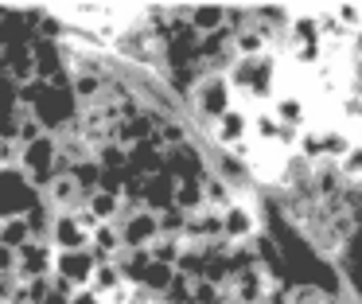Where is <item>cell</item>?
Masks as SVG:
<instances>
[{
  "label": "cell",
  "mask_w": 362,
  "mask_h": 304,
  "mask_svg": "<svg viewBox=\"0 0 362 304\" xmlns=\"http://www.w3.org/2000/svg\"><path fill=\"white\" fill-rule=\"evenodd\" d=\"M141 207L152 210V215H164V210L175 207V179L168 171H156V176L141 179Z\"/></svg>",
  "instance_id": "obj_9"
},
{
  "label": "cell",
  "mask_w": 362,
  "mask_h": 304,
  "mask_svg": "<svg viewBox=\"0 0 362 304\" xmlns=\"http://www.w3.org/2000/svg\"><path fill=\"white\" fill-rule=\"evenodd\" d=\"M90 254H94L98 261H117V257H125V242H121L117 223L98 226V230H94V242H90Z\"/></svg>",
  "instance_id": "obj_12"
},
{
  "label": "cell",
  "mask_w": 362,
  "mask_h": 304,
  "mask_svg": "<svg viewBox=\"0 0 362 304\" xmlns=\"http://www.w3.org/2000/svg\"><path fill=\"white\" fill-rule=\"evenodd\" d=\"M66 304H105V300L94 293V288H74L71 300H66Z\"/></svg>",
  "instance_id": "obj_18"
},
{
  "label": "cell",
  "mask_w": 362,
  "mask_h": 304,
  "mask_svg": "<svg viewBox=\"0 0 362 304\" xmlns=\"http://www.w3.org/2000/svg\"><path fill=\"white\" fill-rule=\"evenodd\" d=\"M20 176H24V184L40 187V191H47V184L59 176V171H66L63 156H59V137L55 133H43L40 140H32V145L20 148Z\"/></svg>",
  "instance_id": "obj_2"
},
{
  "label": "cell",
  "mask_w": 362,
  "mask_h": 304,
  "mask_svg": "<svg viewBox=\"0 0 362 304\" xmlns=\"http://www.w3.org/2000/svg\"><path fill=\"white\" fill-rule=\"evenodd\" d=\"M121 242H125V254H144L152 242L160 238V215L144 207H125V215L117 218Z\"/></svg>",
  "instance_id": "obj_5"
},
{
  "label": "cell",
  "mask_w": 362,
  "mask_h": 304,
  "mask_svg": "<svg viewBox=\"0 0 362 304\" xmlns=\"http://www.w3.org/2000/svg\"><path fill=\"white\" fill-rule=\"evenodd\" d=\"M129 281H125V273H121V265L117 261H98V269H94V281H90V288H94L98 296H113L117 288H125Z\"/></svg>",
  "instance_id": "obj_13"
},
{
  "label": "cell",
  "mask_w": 362,
  "mask_h": 304,
  "mask_svg": "<svg viewBox=\"0 0 362 304\" xmlns=\"http://www.w3.org/2000/svg\"><path fill=\"white\" fill-rule=\"evenodd\" d=\"M51 269H55V249H51L47 238H32L24 249H16V265H12L16 281L32 285L40 277H51Z\"/></svg>",
  "instance_id": "obj_6"
},
{
  "label": "cell",
  "mask_w": 362,
  "mask_h": 304,
  "mask_svg": "<svg viewBox=\"0 0 362 304\" xmlns=\"http://www.w3.org/2000/svg\"><path fill=\"white\" fill-rule=\"evenodd\" d=\"M94 230H98V223L82 207L78 210H55L43 238L51 242V249H55V254H71V249H90Z\"/></svg>",
  "instance_id": "obj_4"
},
{
  "label": "cell",
  "mask_w": 362,
  "mask_h": 304,
  "mask_svg": "<svg viewBox=\"0 0 362 304\" xmlns=\"http://www.w3.org/2000/svg\"><path fill=\"white\" fill-rule=\"evenodd\" d=\"M32 238H35V230H32L28 210H8V215H0V249L16 254V249H24Z\"/></svg>",
  "instance_id": "obj_10"
},
{
  "label": "cell",
  "mask_w": 362,
  "mask_h": 304,
  "mask_svg": "<svg viewBox=\"0 0 362 304\" xmlns=\"http://www.w3.org/2000/svg\"><path fill=\"white\" fill-rule=\"evenodd\" d=\"M183 106H187V113H183L187 125L199 137H206V129H211L214 121H222V117L238 106V94H234V86H230V78L222 74V70H203V74L195 78V86H191V94L183 98Z\"/></svg>",
  "instance_id": "obj_1"
},
{
  "label": "cell",
  "mask_w": 362,
  "mask_h": 304,
  "mask_svg": "<svg viewBox=\"0 0 362 304\" xmlns=\"http://www.w3.org/2000/svg\"><path fill=\"white\" fill-rule=\"evenodd\" d=\"M183 249H187V242H183V238H168V234H160V238L148 246V257L175 269V265H180V257H183Z\"/></svg>",
  "instance_id": "obj_15"
},
{
  "label": "cell",
  "mask_w": 362,
  "mask_h": 304,
  "mask_svg": "<svg viewBox=\"0 0 362 304\" xmlns=\"http://www.w3.org/2000/svg\"><path fill=\"white\" fill-rule=\"evenodd\" d=\"M82 203H86V191H82V184L74 179V171H59L55 179L47 184V191H43V207L55 215V210H78Z\"/></svg>",
  "instance_id": "obj_8"
},
{
  "label": "cell",
  "mask_w": 362,
  "mask_h": 304,
  "mask_svg": "<svg viewBox=\"0 0 362 304\" xmlns=\"http://www.w3.org/2000/svg\"><path fill=\"white\" fill-rule=\"evenodd\" d=\"M94 269H98V257L90 254V249H71V254H55V269H51V277L66 281L71 288H90Z\"/></svg>",
  "instance_id": "obj_7"
},
{
  "label": "cell",
  "mask_w": 362,
  "mask_h": 304,
  "mask_svg": "<svg viewBox=\"0 0 362 304\" xmlns=\"http://www.w3.org/2000/svg\"><path fill=\"white\" fill-rule=\"evenodd\" d=\"M187 28L199 39L226 31V4H187Z\"/></svg>",
  "instance_id": "obj_11"
},
{
  "label": "cell",
  "mask_w": 362,
  "mask_h": 304,
  "mask_svg": "<svg viewBox=\"0 0 362 304\" xmlns=\"http://www.w3.org/2000/svg\"><path fill=\"white\" fill-rule=\"evenodd\" d=\"M71 293H74V288L66 285V281L51 277V285H47V296H43V304H66V300H71Z\"/></svg>",
  "instance_id": "obj_17"
},
{
  "label": "cell",
  "mask_w": 362,
  "mask_h": 304,
  "mask_svg": "<svg viewBox=\"0 0 362 304\" xmlns=\"http://www.w3.org/2000/svg\"><path fill=\"white\" fill-rule=\"evenodd\" d=\"M203 179H175V210H183V215H195V210H203Z\"/></svg>",
  "instance_id": "obj_14"
},
{
  "label": "cell",
  "mask_w": 362,
  "mask_h": 304,
  "mask_svg": "<svg viewBox=\"0 0 362 304\" xmlns=\"http://www.w3.org/2000/svg\"><path fill=\"white\" fill-rule=\"evenodd\" d=\"M335 168H339V179H343L346 187H362V140H354V145L346 148Z\"/></svg>",
  "instance_id": "obj_16"
},
{
  "label": "cell",
  "mask_w": 362,
  "mask_h": 304,
  "mask_svg": "<svg viewBox=\"0 0 362 304\" xmlns=\"http://www.w3.org/2000/svg\"><path fill=\"white\" fill-rule=\"evenodd\" d=\"M222 215V238L230 246H250L253 238L265 234V210H261V195H238Z\"/></svg>",
  "instance_id": "obj_3"
}]
</instances>
